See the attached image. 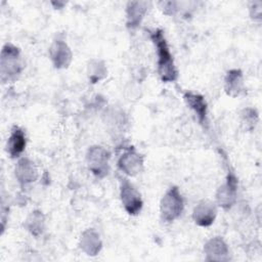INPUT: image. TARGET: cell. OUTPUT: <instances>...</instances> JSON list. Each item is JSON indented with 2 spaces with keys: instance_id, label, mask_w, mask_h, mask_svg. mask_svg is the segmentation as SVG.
Segmentation results:
<instances>
[{
  "instance_id": "obj_13",
  "label": "cell",
  "mask_w": 262,
  "mask_h": 262,
  "mask_svg": "<svg viewBox=\"0 0 262 262\" xmlns=\"http://www.w3.org/2000/svg\"><path fill=\"white\" fill-rule=\"evenodd\" d=\"M15 176L21 184H27L37 178V170L34 163L28 159H21L15 167Z\"/></svg>"
},
{
  "instance_id": "obj_5",
  "label": "cell",
  "mask_w": 262,
  "mask_h": 262,
  "mask_svg": "<svg viewBox=\"0 0 262 262\" xmlns=\"http://www.w3.org/2000/svg\"><path fill=\"white\" fill-rule=\"evenodd\" d=\"M121 200L125 210L130 215H136L140 212L142 208L140 193L127 179H122L121 182Z\"/></svg>"
},
{
  "instance_id": "obj_15",
  "label": "cell",
  "mask_w": 262,
  "mask_h": 262,
  "mask_svg": "<svg viewBox=\"0 0 262 262\" xmlns=\"http://www.w3.org/2000/svg\"><path fill=\"white\" fill-rule=\"evenodd\" d=\"M184 99L188 106L194 111L199 121L201 123H204L207 117V103L205 101V98L199 94L186 92L184 94Z\"/></svg>"
},
{
  "instance_id": "obj_1",
  "label": "cell",
  "mask_w": 262,
  "mask_h": 262,
  "mask_svg": "<svg viewBox=\"0 0 262 262\" xmlns=\"http://www.w3.org/2000/svg\"><path fill=\"white\" fill-rule=\"evenodd\" d=\"M149 36L156 46L158 54V73L161 80L163 82L175 81L177 79V70L163 31L159 29L155 30L150 32Z\"/></svg>"
},
{
  "instance_id": "obj_9",
  "label": "cell",
  "mask_w": 262,
  "mask_h": 262,
  "mask_svg": "<svg viewBox=\"0 0 262 262\" xmlns=\"http://www.w3.org/2000/svg\"><path fill=\"white\" fill-rule=\"evenodd\" d=\"M216 213L217 211L214 204L203 201L199 203L193 210L194 222L200 226H209L214 222Z\"/></svg>"
},
{
  "instance_id": "obj_3",
  "label": "cell",
  "mask_w": 262,
  "mask_h": 262,
  "mask_svg": "<svg viewBox=\"0 0 262 262\" xmlns=\"http://www.w3.org/2000/svg\"><path fill=\"white\" fill-rule=\"evenodd\" d=\"M21 71L19 51L11 44H6L1 52V78L3 81L11 80Z\"/></svg>"
},
{
  "instance_id": "obj_18",
  "label": "cell",
  "mask_w": 262,
  "mask_h": 262,
  "mask_svg": "<svg viewBox=\"0 0 262 262\" xmlns=\"http://www.w3.org/2000/svg\"><path fill=\"white\" fill-rule=\"evenodd\" d=\"M106 74V70L103 64H100L99 61L93 60L89 64V78L92 81V83L98 82L100 79H102Z\"/></svg>"
},
{
  "instance_id": "obj_2",
  "label": "cell",
  "mask_w": 262,
  "mask_h": 262,
  "mask_svg": "<svg viewBox=\"0 0 262 262\" xmlns=\"http://www.w3.org/2000/svg\"><path fill=\"white\" fill-rule=\"evenodd\" d=\"M161 216L162 219L171 222L177 219L183 211V200L178 187H171L161 201Z\"/></svg>"
},
{
  "instance_id": "obj_6",
  "label": "cell",
  "mask_w": 262,
  "mask_h": 262,
  "mask_svg": "<svg viewBox=\"0 0 262 262\" xmlns=\"http://www.w3.org/2000/svg\"><path fill=\"white\" fill-rule=\"evenodd\" d=\"M236 187L237 180L232 173H229L226 182L220 186L216 195L217 202L222 208L228 209L233 205L236 198Z\"/></svg>"
},
{
  "instance_id": "obj_14",
  "label": "cell",
  "mask_w": 262,
  "mask_h": 262,
  "mask_svg": "<svg viewBox=\"0 0 262 262\" xmlns=\"http://www.w3.org/2000/svg\"><path fill=\"white\" fill-rule=\"evenodd\" d=\"M244 89L243 74L239 70H231L225 77V91L228 95L235 97Z\"/></svg>"
},
{
  "instance_id": "obj_8",
  "label": "cell",
  "mask_w": 262,
  "mask_h": 262,
  "mask_svg": "<svg viewBox=\"0 0 262 262\" xmlns=\"http://www.w3.org/2000/svg\"><path fill=\"white\" fill-rule=\"evenodd\" d=\"M49 51L51 60L55 68L62 69L70 64L72 60V52L64 41L57 39L53 42Z\"/></svg>"
},
{
  "instance_id": "obj_4",
  "label": "cell",
  "mask_w": 262,
  "mask_h": 262,
  "mask_svg": "<svg viewBox=\"0 0 262 262\" xmlns=\"http://www.w3.org/2000/svg\"><path fill=\"white\" fill-rule=\"evenodd\" d=\"M88 167L97 177H103L108 172V152L101 146H92L87 154Z\"/></svg>"
},
{
  "instance_id": "obj_16",
  "label": "cell",
  "mask_w": 262,
  "mask_h": 262,
  "mask_svg": "<svg viewBox=\"0 0 262 262\" xmlns=\"http://www.w3.org/2000/svg\"><path fill=\"white\" fill-rule=\"evenodd\" d=\"M81 248L88 255H96L101 248L99 235L92 229L84 231V233L81 236Z\"/></svg>"
},
{
  "instance_id": "obj_11",
  "label": "cell",
  "mask_w": 262,
  "mask_h": 262,
  "mask_svg": "<svg viewBox=\"0 0 262 262\" xmlns=\"http://www.w3.org/2000/svg\"><path fill=\"white\" fill-rule=\"evenodd\" d=\"M147 3L132 1L127 4V26L131 29L136 28L142 20L143 15L146 12Z\"/></svg>"
},
{
  "instance_id": "obj_10",
  "label": "cell",
  "mask_w": 262,
  "mask_h": 262,
  "mask_svg": "<svg viewBox=\"0 0 262 262\" xmlns=\"http://www.w3.org/2000/svg\"><path fill=\"white\" fill-rule=\"evenodd\" d=\"M205 254L207 255L208 260H227V254L228 250L226 247V244L223 242L220 237H214L210 239L205 248H204Z\"/></svg>"
},
{
  "instance_id": "obj_7",
  "label": "cell",
  "mask_w": 262,
  "mask_h": 262,
  "mask_svg": "<svg viewBox=\"0 0 262 262\" xmlns=\"http://www.w3.org/2000/svg\"><path fill=\"white\" fill-rule=\"evenodd\" d=\"M119 168L128 175H136L142 168V158L133 148L127 149L118 161Z\"/></svg>"
},
{
  "instance_id": "obj_17",
  "label": "cell",
  "mask_w": 262,
  "mask_h": 262,
  "mask_svg": "<svg viewBox=\"0 0 262 262\" xmlns=\"http://www.w3.org/2000/svg\"><path fill=\"white\" fill-rule=\"evenodd\" d=\"M27 228L35 235L42 232L44 228V217L41 212H32V214L27 219Z\"/></svg>"
},
{
  "instance_id": "obj_12",
  "label": "cell",
  "mask_w": 262,
  "mask_h": 262,
  "mask_svg": "<svg viewBox=\"0 0 262 262\" xmlns=\"http://www.w3.org/2000/svg\"><path fill=\"white\" fill-rule=\"evenodd\" d=\"M26 147V136L24 131L14 127L7 141V151L11 158H17Z\"/></svg>"
}]
</instances>
